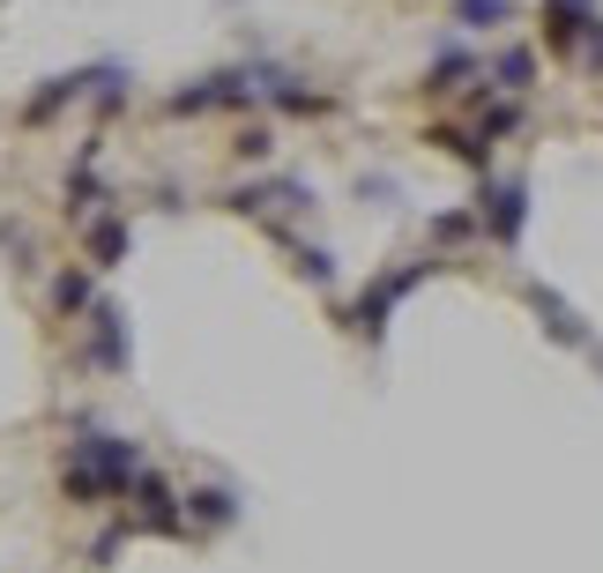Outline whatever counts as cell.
Returning a JSON list of instances; mask_svg holds the SVG:
<instances>
[{
  "instance_id": "6da1fadb",
  "label": "cell",
  "mask_w": 603,
  "mask_h": 573,
  "mask_svg": "<svg viewBox=\"0 0 603 573\" xmlns=\"http://www.w3.org/2000/svg\"><path fill=\"white\" fill-rule=\"evenodd\" d=\"M492 231H500V239H514V231H522V187H492Z\"/></svg>"
},
{
  "instance_id": "7a4b0ae2",
  "label": "cell",
  "mask_w": 603,
  "mask_h": 573,
  "mask_svg": "<svg viewBox=\"0 0 603 573\" xmlns=\"http://www.w3.org/2000/svg\"><path fill=\"white\" fill-rule=\"evenodd\" d=\"M454 16L470 30H492V23H506V0H454Z\"/></svg>"
},
{
  "instance_id": "3957f363",
  "label": "cell",
  "mask_w": 603,
  "mask_h": 573,
  "mask_svg": "<svg viewBox=\"0 0 603 573\" xmlns=\"http://www.w3.org/2000/svg\"><path fill=\"white\" fill-rule=\"evenodd\" d=\"M492 76H500V90H529L536 60H529V52H500V68H492Z\"/></svg>"
}]
</instances>
